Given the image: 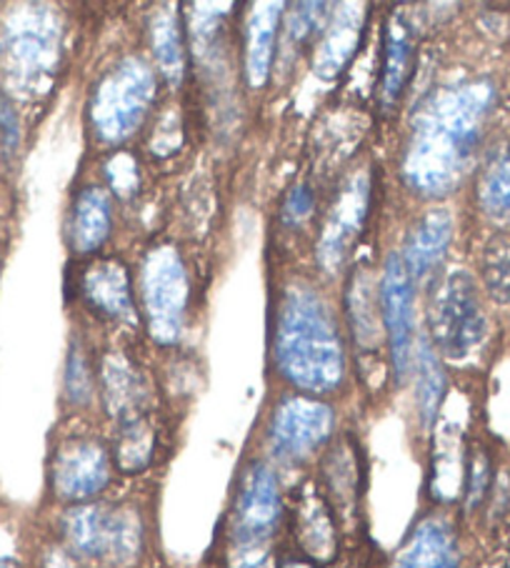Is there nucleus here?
<instances>
[{"mask_svg":"<svg viewBox=\"0 0 510 568\" xmlns=\"http://www.w3.org/2000/svg\"><path fill=\"white\" fill-rule=\"evenodd\" d=\"M493 91L488 83H470L428 108L410 143L406 175L414 189L443 193L458 183L480 141Z\"/></svg>","mask_w":510,"mask_h":568,"instance_id":"f257e3e1","label":"nucleus"},{"mask_svg":"<svg viewBox=\"0 0 510 568\" xmlns=\"http://www.w3.org/2000/svg\"><path fill=\"white\" fill-rule=\"evenodd\" d=\"M145 301H149L153 336L171 341L178 336L183 303H185V276L178 258L159 256L151 261L145 276Z\"/></svg>","mask_w":510,"mask_h":568,"instance_id":"9b49d317","label":"nucleus"},{"mask_svg":"<svg viewBox=\"0 0 510 568\" xmlns=\"http://www.w3.org/2000/svg\"><path fill=\"white\" fill-rule=\"evenodd\" d=\"M358 36H360V13H343L336 26L330 28L326 41H323L320 51H318V73L323 78H333L338 75L346 63L350 61L353 55V48L358 43Z\"/></svg>","mask_w":510,"mask_h":568,"instance_id":"4be33fe9","label":"nucleus"},{"mask_svg":"<svg viewBox=\"0 0 510 568\" xmlns=\"http://www.w3.org/2000/svg\"><path fill=\"white\" fill-rule=\"evenodd\" d=\"M330 406L308 396H290L273 410L268 438L280 462H306L333 436Z\"/></svg>","mask_w":510,"mask_h":568,"instance_id":"0eeeda50","label":"nucleus"},{"mask_svg":"<svg viewBox=\"0 0 510 568\" xmlns=\"http://www.w3.org/2000/svg\"><path fill=\"white\" fill-rule=\"evenodd\" d=\"M313 209V195L308 189H296L290 193V199L286 203V209H283V219L288 223H298L306 219Z\"/></svg>","mask_w":510,"mask_h":568,"instance_id":"cd10ccee","label":"nucleus"},{"mask_svg":"<svg viewBox=\"0 0 510 568\" xmlns=\"http://www.w3.org/2000/svg\"><path fill=\"white\" fill-rule=\"evenodd\" d=\"M283 518L278 476L266 464L255 462L241 474L231 514L228 541L271 544Z\"/></svg>","mask_w":510,"mask_h":568,"instance_id":"423d86ee","label":"nucleus"},{"mask_svg":"<svg viewBox=\"0 0 510 568\" xmlns=\"http://www.w3.org/2000/svg\"><path fill=\"white\" fill-rule=\"evenodd\" d=\"M382 321L388 328L390 358H394L396 378L404 381L410 368L414 351V283L404 263V256L390 253L382 268Z\"/></svg>","mask_w":510,"mask_h":568,"instance_id":"1a4fd4ad","label":"nucleus"},{"mask_svg":"<svg viewBox=\"0 0 510 568\" xmlns=\"http://www.w3.org/2000/svg\"><path fill=\"white\" fill-rule=\"evenodd\" d=\"M278 568H320V566L310 564L308 558H303V556H288V558H283Z\"/></svg>","mask_w":510,"mask_h":568,"instance_id":"7c9ffc66","label":"nucleus"},{"mask_svg":"<svg viewBox=\"0 0 510 568\" xmlns=\"http://www.w3.org/2000/svg\"><path fill=\"white\" fill-rule=\"evenodd\" d=\"M458 541L443 518H424L400 546L390 568H458Z\"/></svg>","mask_w":510,"mask_h":568,"instance_id":"ddd939ff","label":"nucleus"},{"mask_svg":"<svg viewBox=\"0 0 510 568\" xmlns=\"http://www.w3.org/2000/svg\"><path fill=\"white\" fill-rule=\"evenodd\" d=\"M178 33H181L178 26H175L171 18H165V21H161L159 28H155V36H153L161 68L171 81H178L183 71V45H181Z\"/></svg>","mask_w":510,"mask_h":568,"instance_id":"b1692460","label":"nucleus"},{"mask_svg":"<svg viewBox=\"0 0 510 568\" xmlns=\"http://www.w3.org/2000/svg\"><path fill=\"white\" fill-rule=\"evenodd\" d=\"M450 233H453V221L448 211H430L414 225L404 253L410 278H426L443 261L450 246Z\"/></svg>","mask_w":510,"mask_h":568,"instance_id":"2eb2a0df","label":"nucleus"},{"mask_svg":"<svg viewBox=\"0 0 510 568\" xmlns=\"http://www.w3.org/2000/svg\"><path fill=\"white\" fill-rule=\"evenodd\" d=\"M293 538L298 556L320 568L330 566L338 556V516L318 484H303L293 506Z\"/></svg>","mask_w":510,"mask_h":568,"instance_id":"9d476101","label":"nucleus"},{"mask_svg":"<svg viewBox=\"0 0 510 568\" xmlns=\"http://www.w3.org/2000/svg\"><path fill=\"white\" fill-rule=\"evenodd\" d=\"M278 366L290 384L310 394H328L343 378L336 328L310 291L288 293L278 323Z\"/></svg>","mask_w":510,"mask_h":568,"instance_id":"f03ea898","label":"nucleus"},{"mask_svg":"<svg viewBox=\"0 0 510 568\" xmlns=\"http://www.w3.org/2000/svg\"><path fill=\"white\" fill-rule=\"evenodd\" d=\"M368 211V179L350 181V185L343 191L340 201L333 205L328 215L326 229H323L320 239V263L326 268H340V263L348 258V251L353 241L358 239V231L366 219Z\"/></svg>","mask_w":510,"mask_h":568,"instance_id":"f8f14e48","label":"nucleus"},{"mask_svg":"<svg viewBox=\"0 0 510 568\" xmlns=\"http://www.w3.org/2000/svg\"><path fill=\"white\" fill-rule=\"evenodd\" d=\"M414 31H410L404 16H394L388 23L386 53H382V101L386 105H394L404 93L410 81V71H414Z\"/></svg>","mask_w":510,"mask_h":568,"instance_id":"dca6fc26","label":"nucleus"},{"mask_svg":"<svg viewBox=\"0 0 510 568\" xmlns=\"http://www.w3.org/2000/svg\"><path fill=\"white\" fill-rule=\"evenodd\" d=\"M61 534L75 561L133 568L143 554V521L131 506L78 504L63 516Z\"/></svg>","mask_w":510,"mask_h":568,"instance_id":"7ed1b4c3","label":"nucleus"},{"mask_svg":"<svg viewBox=\"0 0 510 568\" xmlns=\"http://www.w3.org/2000/svg\"><path fill=\"white\" fill-rule=\"evenodd\" d=\"M483 283L490 298L498 303H510V253L508 251H488L483 261Z\"/></svg>","mask_w":510,"mask_h":568,"instance_id":"a878e982","label":"nucleus"},{"mask_svg":"<svg viewBox=\"0 0 510 568\" xmlns=\"http://www.w3.org/2000/svg\"><path fill=\"white\" fill-rule=\"evenodd\" d=\"M153 98V75L141 61H125L98 88L93 121L103 139H125L141 123Z\"/></svg>","mask_w":510,"mask_h":568,"instance_id":"39448f33","label":"nucleus"},{"mask_svg":"<svg viewBox=\"0 0 510 568\" xmlns=\"http://www.w3.org/2000/svg\"><path fill=\"white\" fill-rule=\"evenodd\" d=\"M53 491L68 504H88L111 484V456L98 438L63 440L53 458Z\"/></svg>","mask_w":510,"mask_h":568,"instance_id":"6e6552de","label":"nucleus"},{"mask_svg":"<svg viewBox=\"0 0 510 568\" xmlns=\"http://www.w3.org/2000/svg\"><path fill=\"white\" fill-rule=\"evenodd\" d=\"M225 568H278V561L271 544L228 541Z\"/></svg>","mask_w":510,"mask_h":568,"instance_id":"bb28decb","label":"nucleus"},{"mask_svg":"<svg viewBox=\"0 0 510 568\" xmlns=\"http://www.w3.org/2000/svg\"><path fill=\"white\" fill-rule=\"evenodd\" d=\"M280 6H258V13L251 16L248 23V78L253 85H263L268 78L271 58H273V41H276Z\"/></svg>","mask_w":510,"mask_h":568,"instance_id":"aec40b11","label":"nucleus"},{"mask_svg":"<svg viewBox=\"0 0 510 568\" xmlns=\"http://www.w3.org/2000/svg\"><path fill=\"white\" fill-rule=\"evenodd\" d=\"M488 486H490V458L483 448H478L466 462V478H463L466 504L470 511L483 504Z\"/></svg>","mask_w":510,"mask_h":568,"instance_id":"393cba45","label":"nucleus"},{"mask_svg":"<svg viewBox=\"0 0 510 568\" xmlns=\"http://www.w3.org/2000/svg\"><path fill=\"white\" fill-rule=\"evenodd\" d=\"M0 568H21L13 558H0Z\"/></svg>","mask_w":510,"mask_h":568,"instance_id":"2f4dec72","label":"nucleus"},{"mask_svg":"<svg viewBox=\"0 0 510 568\" xmlns=\"http://www.w3.org/2000/svg\"><path fill=\"white\" fill-rule=\"evenodd\" d=\"M85 293L93 301V306L103 308L108 316H128L131 313L128 278L118 263H101V266L88 271Z\"/></svg>","mask_w":510,"mask_h":568,"instance_id":"412c9836","label":"nucleus"},{"mask_svg":"<svg viewBox=\"0 0 510 568\" xmlns=\"http://www.w3.org/2000/svg\"><path fill=\"white\" fill-rule=\"evenodd\" d=\"M111 229V209L103 191L88 189L75 203L73 246L83 253L95 251L108 239Z\"/></svg>","mask_w":510,"mask_h":568,"instance_id":"6ab92c4d","label":"nucleus"},{"mask_svg":"<svg viewBox=\"0 0 510 568\" xmlns=\"http://www.w3.org/2000/svg\"><path fill=\"white\" fill-rule=\"evenodd\" d=\"M480 205L488 219L510 223V145H500L488 155L480 173Z\"/></svg>","mask_w":510,"mask_h":568,"instance_id":"f3484780","label":"nucleus"},{"mask_svg":"<svg viewBox=\"0 0 510 568\" xmlns=\"http://www.w3.org/2000/svg\"><path fill=\"white\" fill-rule=\"evenodd\" d=\"M320 481V491L328 498L333 514L338 518L353 516L363 488V468L358 448L350 438L338 440V444L328 450L326 458H323Z\"/></svg>","mask_w":510,"mask_h":568,"instance_id":"4468645a","label":"nucleus"},{"mask_svg":"<svg viewBox=\"0 0 510 568\" xmlns=\"http://www.w3.org/2000/svg\"><path fill=\"white\" fill-rule=\"evenodd\" d=\"M43 568H78V564H75V558L68 554V551L65 554L53 551V554H48Z\"/></svg>","mask_w":510,"mask_h":568,"instance_id":"c756f323","label":"nucleus"},{"mask_svg":"<svg viewBox=\"0 0 510 568\" xmlns=\"http://www.w3.org/2000/svg\"><path fill=\"white\" fill-rule=\"evenodd\" d=\"M155 428L149 416L128 420V424L118 426V440H115V466L123 474H141L151 466L155 454Z\"/></svg>","mask_w":510,"mask_h":568,"instance_id":"a211bd4d","label":"nucleus"},{"mask_svg":"<svg viewBox=\"0 0 510 568\" xmlns=\"http://www.w3.org/2000/svg\"><path fill=\"white\" fill-rule=\"evenodd\" d=\"M0 125H3V135L8 139V145H16L18 141V125H16V115L11 111V105H8L6 101L0 103Z\"/></svg>","mask_w":510,"mask_h":568,"instance_id":"c85d7f7f","label":"nucleus"},{"mask_svg":"<svg viewBox=\"0 0 510 568\" xmlns=\"http://www.w3.org/2000/svg\"><path fill=\"white\" fill-rule=\"evenodd\" d=\"M446 394V376L438 366V358L430 346L426 344L420 348L418 356V416L424 428H430L436 424V416L440 410V400Z\"/></svg>","mask_w":510,"mask_h":568,"instance_id":"5701e85b","label":"nucleus"},{"mask_svg":"<svg viewBox=\"0 0 510 568\" xmlns=\"http://www.w3.org/2000/svg\"><path fill=\"white\" fill-rule=\"evenodd\" d=\"M430 326L440 354L463 361L483 344L486 316L480 308L478 288L466 271H456L440 283L430 313Z\"/></svg>","mask_w":510,"mask_h":568,"instance_id":"20e7f679","label":"nucleus"}]
</instances>
